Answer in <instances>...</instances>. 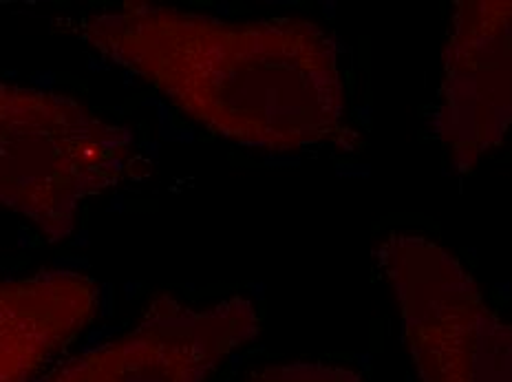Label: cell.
I'll return each mask as SVG.
<instances>
[{"label": "cell", "mask_w": 512, "mask_h": 382, "mask_svg": "<svg viewBox=\"0 0 512 382\" xmlns=\"http://www.w3.org/2000/svg\"><path fill=\"white\" fill-rule=\"evenodd\" d=\"M73 31L190 120L239 146L290 153L347 133L336 40L314 20L230 23L124 0L80 18Z\"/></svg>", "instance_id": "1"}, {"label": "cell", "mask_w": 512, "mask_h": 382, "mask_svg": "<svg viewBox=\"0 0 512 382\" xmlns=\"http://www.w3.org/2000/svg\"><path fill=\"white\" fill-rule=\"evenodd\" d=\"M131 135L87 104L0 82V208L49 241L73 235L87 199L120 186Z\"/></svg>", "instance_id": "2"}, {"label": "cell", "mask_w": 512, "mask_h": 382, "mask_svg": "<svg viewBox=\"0 0 512 382\" xmlns=\"http://www.w3.org/2000/svg\"><path fill=\"white\" fill-rule=\"evenodd\" d=\"M418 382H512V327L440 243L415 232L378 241Z\"/></svg>", "instance_id": "3"}, {"label": "cell", "mask_w": 512, "mask_h": 382, "mask_svg": "<svg viewBox=\"0 0 512 382\" xmlns=\"http://www.w3.org/2000/svg\"><path fill=\"white\" fill-rule=\"evenodd\" d=\"M259 330V314L241 296L190 307L159 294L131 332L71 358L45 382H206Z\"/></svg>", "instance_id": "4"}, {"label": "cell", "mask_w": 512, "mask_h": 382, "mask_svg": "<svg viewBox=\"0 0 512 382\" xmlns=\"http://www.w3.org/2000/svg\"><path fill=\"white\" fill-rule=\"evenodd\" d=\"M457 173L493 153L512 129V0H460L448 20L433 118Z\"/></svg>", "instance_id": "5"}, {"label": "cell", "mask_w": 512, "mask_h": 382, "mask_svg": "<svg viewBox=\"0 0 512 382\" xmlns=\"http://www.w3.org/2000/svg\"><path fill=\"white\" fill-rule=\"evenodd\" d=\"M87 274L40 272L0 281V382H34L98 314Z\"/></svg>", "instance_id": "6"}, {"label": "cell", "mask_w": 512, "mask_h": 382, "mask_svg": "<svg viewBox=\"0 0 512 382\" xmlns=\"http://www.w3.org/2000/svg\"><path fill=\"white\" fill-rule=\"evenodd\" d=\"M243 382H365L354 369L329 363H285L252 371Z\"/></svg>", "instance_id": "7"}]
</instances>
